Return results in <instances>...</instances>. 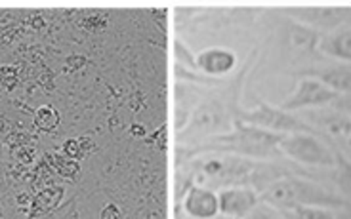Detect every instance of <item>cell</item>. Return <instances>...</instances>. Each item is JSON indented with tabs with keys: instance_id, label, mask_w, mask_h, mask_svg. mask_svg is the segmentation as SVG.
I'll list each match as a JSON object with an SVG mask.
<instances>
[{
	"instance_id": "cell-12",
	"label": "cell",
	"mask_w": 351,
	"mask_h": 219,
	"mask_svg": "<svg viewBox=\"0 0 351 219\" xmlns=\"http://www.w3.org/2000/svg\"><path fill=\"white\" fill-rule=\"evenodd\" d=\"M321 52H325L330 57H336L340 62H351V27L336 29L330 35L321 38L319 42Z\"/></svg>"
},
{
	"instance_id": "cell-24",
	"label": "cell",
	"mask_w": 351,
	"mask_h": 219,
	"mask_svg": "<svg viewBox=\"0 0 351 219\" xmlns=\"http://www.w3.org/2000/svg\"><path fill=\"white\" fill-rule=\"evenodd\" d=\"M214 219H231V218H226V216H218V218H214Z\"/></svg>"
},
{
	"instance_id": "cell-11",
	"label": "cell",
	"mask_w": 351,
	"mask_h": 219,
	"mask_svg": "<svg viewBox=\"0 0 351 219\" xmlns=\"http://www.w3.org/2000/svg\"><path fill=\"white\" fill-rule=\"evenodd\" d=\"M302 77H313L321 80L338 96H351V67L332 65V67H323V69H307L302 73Z\"/></svg>"
},
{
	"instance_id": "cell-26",
	"label": "cell",
	"mask_w": 351,
	"mask_h": 219,
	"mask_svg": "<svg viewBox=\"0 0 351 219\" xmlns=\"http://www.w3.org/2000/svg\"><path fill=\"white\" fill-rule=\"evenodd\" d=\"M187 219H191V218H187Z\"/></svg>"
},
{
	"instance_id": "cell-25",
	"label": "cell",
	"mask_w": 351,
	"mask_h": 219,
	"mask_svg": "<svg viewBox=\"0 0 351 219\" xmlns=\"http://www.w3.org/2000/svg\"><path fill=\"white\" fill-rule=\"evenodd\" d=\"M348 145H350V147H351V136H350V138H348Z\"/></svg>"
},
{
	"instance_id": "cell-7",
	"label": "cell",
	"mask_w": 351,
	"mask_h": 219,
	"mask_svg": "<svg viewBox=\"0 0 351 219\" xmlns=\"http://www.w3.org/2000/svg\"><path fill=\"white\" fill-rule=\"evenodd\" d=\"M289 16H292V21L300 25L309 27L313 31H336L340 29L343 19L348 18L350 10L348 8H334V6H309V8H289L285 10Z\"/></svg>"
},
{
	"instance_id": "cell-9",
	"label": "cell",
	"mask_w": 351,
	"mask_h": 219,
	"mask_svg": "<svg viewBox=\"0 0 351 219\" xmlns=\"http://www.w3.org/2000/svg\"><path fill=\"white\" fill-rule=\"evenodd\" d=\"M185 216L191 219H214L219 216L218 193L202 183H191L182 201Z\"/></svg>"
},
{
	"instance_id": "cell-3",
	"label": "cell",
	"mask_w": 351,
	"mask_h": 219,
	"mask_svg": "<svg viewBox=\"0 0 351 219\" xmlns=\"http://www.w3.org/2000/svg\"><path fill=\"white\" fill-rule=\"evenodd\" d=\"M260 202L271 206L275 210H294V208H328V210H343L350 201L340 194L330 193L323 185L309 181L296 174L282 175L260 191Z\"/></svg>"
},
{
	"instance_id": "cell-5",
	"label": "cell",
	"mask_w": 351,
	"mask_h": 219,
	"mask_svg": "<svg viewBox=\"0 0 351 219\" xmlns=\"http://www.w3.org/2000/svg\"><path fill=\"white\" fill-rule=\"evenodd\" d=\"M279 153L300 164L309 166L334 168V153L323 141L315 138V133H289L282 136L279 143Z\"/></svg>"
},
{
	"instance_id": "cell-16",
	"label": "cell",
	"mask_w": 351,
	"mask_h": 219,
	"mask_svg": "<svg viewBox=\"0 0 351 219\" xmlns=\"http://www.w3.org/2000/svg\"><path fill=\"white\" fill-rule=\"evenodd\" d=\"M289 219H338L328 208H315V206H306V208H294V210L285 211Z\"/></svg>"
},
{
	"instance_id": "cell-14",
	"label": "cell",
	"mask_w": 351,
	"mask_h": 219,
	"mask_svg": "<svg viewBox=\"0 0 351 219\" xmlns=\"http://www.w3.org/2000/svg\"><path fill=\"white\" fill-rule=\"evenodd\" d=\"M334 170H336L334 181L338 185L340 193L346 201L351 202V160L343 157L340 151L334 153Z\"/></svg>"
},
{
	"instance_id": "cell-2",
	"label": "cell",
	"mask_w": 351,
	"mask_h": 219,
	"mask_svg": "<svg viewBox=\"0 0 351 219\" xmlns=\"http://www.w3.org/2000/svg\"><path fill=\"white\" fill-rule=\"evenodd\" d=\"M279 133L262 130L258 126L237 123L233 130L219 133L214 138L197 143L193 147H180L178 149V164L189 162L202 155H233V157L250 158V160H265L282 157L279 153L281 143Z\"/></svg>"
},
{
	"instance_id": "cell-6",
	"label": "cell",
	"mask_w": 351,
	"mask_h": 219,
	"mask_svg": "<svg viewBox=\"0 0 351 219\" xmlns=\"http://www.w3.org/2000/svg\"><path fill=\"white\" fill-rule=\"evenodd\" d=\"M338 94L325 86L321 80L313 79V77H302L296 84L294 94H290L281 103L282 111H300V109H309V107H323L332 105L338 99Z\"/></svg>"
},
{
	"instance_id": "cell-1",
	"label": "cell",
	"mask_w": 351,
	"mask_h": 219,
	"mask_svg": "<svg viewBox=\"0 0 351 219\" xmlns=\"http://www.w3.org/2000/svg\"><path fill=\"white\" fill-rule=\"evenodd\" d=\"M252 60L248 57L245 67L239 70L235 79H231L226 86H216L208 96L201 99L189 116V123L178 133V141L182 147H193L201 141L233 130V126L241 120V94L245 86L246 73L250 70Z\"/></svg>"
},
{
	"instance_id": "cell-19",
	"label": "cell",
	"mask_w": 351,
	"mask_h": 219,
	"mask_svg": "<svg viewBox=\"0 0 351 219\" xmlns=\"http://www.w3.org/2000/svg\"><path fill=\"white\" fill-rule=\"evenodd\" d=\"M243 219H279V216L275 214V208L267 206V204H258L254 210L250 211L248 216Z\"/></svg>"
},
{
	"instance_id": "cell-17",
	"label": "cell",
	"mask_w": 351,
	"mask_h": 219,
	"mask_svg": "<svg viewBox=\"0 0 351 219\" xmlns=\"http://www.w3.org/2000/svg\"><path fill=\"white\" fill-rule=\"evenodd\" d=\"M172 53H174L176 63L180 67H185L189 70H197V62H195V55L191 53V50L185 46L182 40H174V46H172Z\"/></svg>"
},
{
	"instance_id": "cell-23",
	"label": "cell",
	"mask_w": 351,
	"mask_h": 219,
	"mask_svg": "<svg viewBox=\"0 0 351 219\" xmlns=\"http://www.w3.org/2000/svg\"><path fill=\"white\" fill-rule=\"evenodd\" d=\"M346 130H348L351 133V116H350V118H348V120H346Z\"/></svg>"
},
{
	"instance_id": "cell-10",
	"label": "cell",
	"mask_w": 351,
	"mask_h": 219,
	"mask_svg": "<svg viewBox=\"0 0 351 219\" xmlns=\"http://www.w3.org/2000/svg\"><path fill=\"white\" fill-rule=\"evenodd\" d=\"M197 70H201L204 77L216 79L228 75L237 65V55L228 48H208L195 55Z\"/></svg>"
},
{
	"instance_id": "cell-18",
	"label": "cell",
	"mask_w": 351,
	"mask_h": 219,
	"mask_svg": "<svg viewBox=\"0 0 351 219\" xmlns=\"http://www.w3.org/2000/svg\"><path fill=\"white\" fill-rule=\"evenodd\" d=\"M27 219H79L77 216V208H75V201H69L53 211L43 214V216H29Z\"/></svg>"
},
{
	"instance_id": "cell-22",
	"label": "cell",
	"mask_w": 351,
	"mask_h": 219,
	"mask_svg": "<svg viewBox=\"0 0 351 219\" xmlns=\"http://www.w3.org/2000/svg\"><path fill=\"white\" fill-rule=\"evenodd\" d=\"M343 219H351V202L343 208Z\"/></svg>"
},
{
	"instance_id": "cell-15",
	"label": "cell",
	"mask_w": 351,
	"mask_h": 219,
	"mask_svg": "<svg viewBox=\"0 0 351 219\" xmlns=\"http://www.w3.org/2000/svg\"><path fill=\"white\" fill-rule=\"evenodd\" d=\"M60 124V113L50 105L40 107L35 114V126L43 131H52Z\"/></svg>"
},
{
	"instance_id": "cell-20",
	"label": "cell",
	"mask_w": 351,
	"mask_h": 219,
	"mask_svg": "<svg viewBox=\"0 0 351 219\" xmlns=\"http://www.w3.org/2000/svg\"><path fill=\"white\" fill-rule=\"evenodd\" d=\"M14 80H16V69L14 67H2L0 69V84L4 88L14 86Z\"/></svg>"
},
{
	"instance_id": "cell-4",
	"label": "cell",
	"mask_w": 351,
	"mask_h": 219,
	"mask_svg": "<svg viewBox=\"0 0 351 219\" xmlns=\"http://www.w3.org/2000/svg\"><path fill=\"white\" fill-rule=\"evenodd\" d=\"M239 123L258 126L262 130L273 131L279 136H289V133H315L313 128H309L304 120H300L298 116H294L289 111H282L281 107L267 105V103H258L252 111L241 113Z\"/></svg>"
},
{
	"instance_id": "cell-13",
	"label": "cell",
	"mask_w": 351,
	"mask_h": 219,
	"mask_svg": "<svg viewBox=\"0 0 351 219\" xmlns=\"http://www.w3.org/2000/svg\"><path fill=\"white\" fill-rule=\"evenodd\" d=\"M290 21H292V19H290ZM287 36H289L290 48H292L294 52L302 53L313 52L315 48H319V42H321V38H323L317 31L309 29V27L300 25L296 21L290 23L289 31H287Z\"/></svg>"
},
{
	"instance_id": "cell-21",
	"label": "cell",
	"mask_w": 351,
	"mask_h": 219,
	"mask_svg": "<svg viewBox=\"0 0 351 219\" xmlns=\"http://www.w3.org/2000/svg\"><path fill=\"white\" fill-rule=\"evenodd\" d=\"M338 111H343L351 116V96H340L336 101L332 103Z\"/></svg>"
},
{
	"instance_id": "cell-8",
	"label": "cell",
	"mask_w": 351,
	"mask_h": 219,
	"mask_svg": "<svg viewBox=\"0 0 351 219\" xmlns=\"http://www.w3.org/2000/svg\"><path fill=\"white\" fill-rule=\"evenodd\" d=\"M219 216L231 219H243L254 210L260 202V194L252 187L237 185V187H226L218 193Z\"/></svg>"
}]
</instances>
